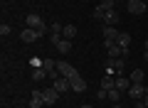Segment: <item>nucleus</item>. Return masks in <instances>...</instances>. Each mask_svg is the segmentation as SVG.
<instances>
[{"mask_svg": "<svg viewBox=\"0 0 148 108\" xmlns=\"http://www.w3.org/2000/svg\"><path fill=\"white\" fill-rule=\"evenodd\" d=\"M25 22H27V27H35V30L40 32V37H42V35H47V32H49V27L45 25V20H42L40 15H37V12H30V15L25 17Z\"/></svg>", "mask_w": 148, "mask_h": 108, "instance_id": "1", "label": "nucleus"}, {"mask_svg": "<svg viewBox=\"0 0 148 108\" xmlns=\"http://www.w3.org/2000/svg\"><path fill=\"white\" fill-rule=\"evenodd\" d=\"M57 71H59V76H64V79H74L77 74H79L72 64H67V62H57Z\"/></svg>", "mask_w": 148, "mask_h": 108, "instance_id": "2", "label": "nucleus"}, {"mask_svg": "<svg viewBox=\"0 0 148 108\" xmlns=\"http://www.w3.org/2000/svg\"><path fill=\"white\" fill-rule=\"evenodd\" d=\"M42 101H45V106H54V103L59 101V93H57V88H54V86L45 88V91H42Z\"/></svg>", "mask_w": 148, "mask_h": 108, "instance_id": "3", "label": "nucleus"}, {"mask_svg": "<svg viewBox=\"0 0 148 108\" xmlns=\"http://www.w3.org/2000/svg\"><path fill=\"white\" fill-rule=\"evenodd\" d=\"M126 10L131 12V15H143V12H146V3H143V0H128Z\"/></svg>", "mask_w": 148, "mask_h": 108, "instance_id": "4", "label": "nucleus"}, {"mask_svg": "<svg viewBox=\"0 0 148 108\" xmlns=\"http://www.w3.org/2000/svg\"><path fill=\"white\" fill-rule=\"evenodd\" d=\"M146 93H148V88L143 86V84H131V88H128V96H131L133 101H141Z\"/></svg>", "mask_w": 148, "mask_h": 108, "instance_id": "5", "label": "nucleus"}, {"mask_svg": "<svg viewBox=\"0 0 148 108\" xmlns=\"http://www.w3.org/2000/svg\"><path fill=\"white\" fill-rule=\"evenodd\" d=\"M20 37H22V42H27V44H30V42H37V39H40V32H37L35 27H22Z\"/></svg>", "mask_w": 148, "mask_h": 108, "instance_id": "6", "label": "nucleus"}, {"mask_svg": "<svg viewBox=\"0 0 148 108\" xmlns=\"http://www.w3.org/2000/svg\"><path fill=\"white\" fill-rule=\"evenodd\" d=\"M52 86L57 88V93H67V91H72V84H69V79H64V76L54 79V81H52Z\"/></svg>", "mask_w": 148, "mask_h": 108, "instance_id": "7", "label": "nucleus"}, {"mask_svg": "<svg viewBox=\"0 0 148 108\" xmlns=\"http://www.w3.org/2000/svg\"><path fill=\"white\" fill-rule=\"evenodd\" d=\"M119 22H121V15H119V10H109L104 15V25H109V27H116Z\"/></svg>", "mask_w": 148, "mask_h": 108, "instance_id": "8", "label": "nucleus"}, {"mask_svg": "<svg viewBox=\"0 0 148 108\" xmlns=\"http://www.w3.org/2000/svg\"><path fill=\"white\" fill-rule=\"evenodd\" d=\"M119 37H121V32H119L116 27L104 25V42H119Z\"/></svg>", "mask_w": 148, "mask_h": 108, "instance_id": "9", "label": "nucleus"}, {"mask_svg": "<svg viewBox=\"0 0 148 108\" xmlns=\"http://www.w3.org/2000/svg\"><path fill=\"white\" fill-rule=\"evenodd\" d=\"M69 84H72V91H77V93H84L86 91V81L79 76V74H77L74 79H69Z\"/></svg>", "mask_w": 148, "mask_h": 108, "instance_id": "10", "label": "nucleus"}, {"mask_svg": "<svg viewBox=\"0 0 148 108\" xmlns=\"http://www.w3.org/2000/svg\"><path fill=\"white\" fill-rule=\"evenodd\" d=\"M116 88L123 91V93H128V88H131V79H126L123 74H119V76H116Z\"/></svg>", "mask_w": 148, "mask_h": 108, "instance_id": "11", "label": "nucleus"}, {"mask_svg": "<svg viewBox=\"0 0 148 108\" xmlns=\"http://www.w3.org/2000/svg\"><path fill=\"white\" fill-rule=\"evenodd\" d=\"M30 108H45V101H42V91H32V98H30Z\"/></svg>", "mask_w": 148, "mask_h": 108, "instance_id": "12", "label": "nucleus"}, {"mask_svg": "<svg viewBox=\"0 0 148 108\" xmlns=\"http://www.w3.org/2000/svg\"><path fill=\"white\" fill-rule=\"evenodd\" d=\"M114 86H116V76H111V74H104V79H101V88H104V91H111Z\"/></svg>", "mask_w": 148, "mask_h": 108, "instance_id": "13", "label": "nucleus"}, {"mask_svg": "<svg viewBox=\"0 0 148 108\" xmlns=\"http://www.w3.org/2000/svg\"><path fill=\"white\" fill-rule=\"evenodd\" d=\"M121 96H123V91H119L116 86L111 88V91H106V98H109L111 103H119V101H121Z\"/></svg>", "mask_w": 148, "mask_h": 108, "instance_id": "14", "label": "nucleus"}, {"mask_svg": "<svg viewBox=\"0 0 148 108\" xmlns=\"http://www.w3.org/2000/svg\"><path fill=\"white\" fill-rule=\"evenodd\" d=\"M69 49H72V39H64V37H62V39L57 42V52H59V54H67Z\"/></svg>", "mask_w": 148, "mask_h": 108, "instance_id": "15", "label": "nucleus"}, {"mask_svg": "<svg viewBox=\"0 0 148 108\" xmlns=\"http://www.w3.org/2000/svg\"><path fill=\"white\" fill-rule=\"evenodd\" d=\"M42 69L47 71V76H49L52 71H57V62H54V59H42Z\"/></svg>", "mask_w": 148, "mask_h": 108, "instance_id": "16", "label": "nucleus"}, {"mask_svg": "<svg viewBox=\"0 0 148 108\" xmlns=\"http://www.w3.org/2000/svg\"><path fill=\"white\" fill-rule=\"evenodd\" d=\"M111 67L116 69L119 74H123V67H126V59H123V57H119V59H111Z\"/></svg>", "mask_w": 148, "mask_h": 108, "instance_id": "17", "label": "nucleus"}, {"mask_svg": "<svg viewBox=\"0 0 148 108\" xmlns=\"http://www.w3.org/2000/svg\"><path fill=\"white\" fill-rule=\"evenodd\" d=\"M119 47H123V49H128L131 47V35H126V32H121V37H119V42H116Z\"/></svg>", "mask_w": 148, "mask_h": 108, "instance_id": "18", "label": "nucleus"}, {"mask_svg": "<svg viewBox=\"0 0 148 108\" xmlns=\"http://www.w3.org/2000/svg\"><path fill=\"white\" fill-rule=\"evenodd\" d=\"M74 35H77V27H74V25H64V30H62V37H64V39H72Z\"/></svg>", "mask_w": 148, "mask_h": 108, "instance_id": "19", "label": "nucleus"}, {"mask_svg": "<svg viewBox=\"0 0 148 108\" xmlns=\"http://www.w3.org/2000/svg\"><path fill=\"white\" fill-rule=\"evenodd\" d=\"M45 76H47V71H45L42 67H37V69H32V79H35V81H42Z\"/></svg>", "mask_w": 148, "mask_h": 108, "instance_id": "20", "label": "nucleus"}, {"mask_svg": "<svg viewBox=\"0 0 148 108\" xmlns=\"http://www.w3.org/2000/svg\"><path fill=\"white\" fill-rule=\"evenodd\" d=\"M131 84H143V69H136L131 74Z\"/></svg>", "mask_w": 148, "mask_h": 108, "instance_id": "21", "label": "nucleus"}, {"mask_svg": "<svg viewBox=\"0 0 148 108\" xmlns=\"http://www.w3.org/2000/svg\"><path fill=\"white\" fill-rule=\"evenodd\" d=\"M101 7H104L106 12H109V10H116V0H104V3H101Z\"/></svg>", "mask_w": 148, "mask_h": 108, "instance_id": "22", "label": "nucleus"}, {"mask_svg": "<svg viewBox=\"0 0 148 108\" xmlns=\"http://www.w3.org/2000/svg\"><path fill=\"white\" fill-rule=\"evenodd\" d=\"M62 30L64 27L59 25V22H52V25H49V32H52V35H62Z\"/></svg>", "mask_w": 148, "mask_h": 108, "instance_id": "23", "label": "nucleus"}, {"mask_svg": "<svg viewBox=\"0 0 148 108\" xmlns=\"http://www.w3.org/2000/svg\"><path fill=\"white\" fill-rule=\"evenodd\" d=\"M104 15H106V10H104L101 5H96V7H94V17H96V20H104Z\"/></svg>", "mask_w": 148, "mask_h": 108, "instance_id": "24", "label": "nucleus"}, {"mask_svg": "<svg viewBox=\"0 0 148 108\" xmlns=\"http://www.w3.org/2000/svg\"><path fill=\"white\" fill-rule=\"evenodd\" d=\"M0 35H3V37L10 35V25H5V22H3V25H0Z\"/></svg>", "mask_w": 148, "mask_h": 108, "instance_id": "25", "label": "nucleus"}, {"mask_svg": "<svg viewBox=\"0 0 148 108\" xmlns=\"http://www.w3.org/2000/svg\"><path fill=\"white\" fill-rule=\"evenodd\" d=\"M59 39H62V35H49V42H52L54 47H57V42H59Z\"/></svg>", "mask_w": 148, "mask_h": 108, "instance_id": "26", "label": "nucleus"}, {"mask_svg": "<svg viewBox=\"0 0 148 108\" xmlns=\"http://www.w3.org/2000/svg\"><path fill=\"white\" fill-rule=\"evenodd\" d=\"M96 98H99V101H104V98H106V91H104V88H99V93H96Z\"/></svg>", "mask_w": 148, "mask_h": 108, "instance_id": "27", "label": "nucleus"}, {"mask_svg": "<svg viewBox=\"0 0 148 108\" xmlns=\"http://www.w3.org/2000/svg\"><path fill=\"white\" fill-rule=\"evenodd\" d=\"M136 108H146V106H143V98H141V101H136Z\"/></svg>", "mask_w": 148, "mask_h": 108, "instance_id": "28", "label": "nucleus"}, {"mask_svg": "<svg viewBox=\"0 0 148 108\" xmlns=\"http://www.w3.org/2000/svg\"><path fill=\"white\" fill-rule=\"evenodd\" d=\"M143 106L148 108V93H146V96H143Z\"/></svg>", "mask_w": 148, "mask_h": 108, "instance_id": "29", "label": "nucleus"}, {"mask_svg": "<svg viewBox=\"0 0 148 108\" xmlns=\"http://www.w3.org/2000/svg\"><path fill=\"white\" fill-rule=\"evenodd\" d=\"M82 108H94V106H89V103H84V106H82Z\"/></svg>", "mask_w": 148, "mask_h": 108, "instance_id": "30", "label": "nucleus"}, {"mask_svg": "<svg viewBox=\"0 0 148 108\" xmlns=\"http://www.w3.org/2000/svg\"><path fill=\"white\" fill-rule=\"evenodd\" d=\"M146 64H148V52H146Z\"/></svg>", "mask_w": 148, "mask_h": 108, "instance_id": "31", "label": "nucleus"}, {"mask_svg": "<svg viewBox=\"0 0 148 108\" xmlns=\"http://www.w3.org/2000/svg\"><path fill=\"white\" fill-rule=\"evenodd\" d=\"M146 52H148V39H146Z\"/></svg>", "mask_w": 148, "mask_h": 108, "instance_id": "32", "label": "nucleus"}]
</instances>
